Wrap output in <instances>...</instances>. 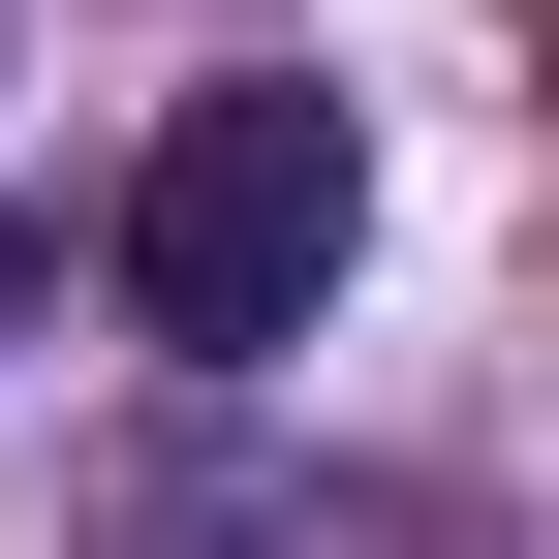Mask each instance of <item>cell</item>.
<instances>
[{"label":"cell","mask_w":559,"mask_h":559,"mask_svg":"<svg viewBox=\"0 0 559 559\" xmlns=\"http://www.w3.org/2000/svg\"><path fill=\"white\" fill-rule=\"evenodd\" d=\"M342 218H373V156H342V94H187L156 156H124V342H187V373H280L311 342V280H342Z\"/></svg>","instance_id":"1"},{"label":"cell","mask_w":559,"mask_h":559,"mask_svg":"<svg viewBox=\"0 0 559 559\" xmlns=\"http://www.w3.org/2000/svg\"><path fill=\"white\" fill-rule=\"evenodd\" d=\"M0 342H32V249H0Z\"/></svg>","instance_id":"2"}]
</instances>
